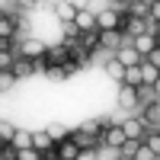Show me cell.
I'll use <instances>...</instances> for the list:
<instances>
[{
	"mask_svg": "<svg viewBox=\"0 0 160 160\" xmlns=\"http://www.w3.org/2000/svg\"><path fill=\"white\" fill-rule=\"evenodd\" d=\"M74 26H77L80 32H93V29H96V13H93V10H87V7H80V13H77Z\"/></svg>",
	"mask_w": 160,
	"mask_h": 160,
	"instance_id": "obj_10",
	"label": "cell"
},
{
	"mask_svg": "<svg viewBox=\"0 0 160 160\" xmlns=\"http://www.w3.org/2000/svg\"><path fill=\"white\" fill-rule=\"evenodd\" d=\"M13 35H16V19H0V38L13 42Z\"/></svg>",
	"mask_w": 160,
	"mask_h": 160,
	"instance_id": "obj_24",
	"label": "cell"
},
{
	"mask_svg": "<svg viewBox=\"0 0 160 160\" xmlns=\"http://www.w3.org/2000/svg\"><path fill=\"white\" fill-rule=\"evenodd\" d=\"M131 45H135V51H138V55H141L144 61H148V58H151V51L157 48V38H154V35H138Z\"/></svg>",
	"mask_w": 160,
	"mask_h": 160,
	"instance_id": "obj_13",
	"label": "cell"
},
{
	"mask_svg": "<svg viewBox=\"0 0 160 160\" xmlns=\"http://www.w3.org/2000/svg\"><path fill=\"white\" fill-rule=\"evenodd\" d=\"M151 10H154V0H135V3H128V16L148 22L151 19Z\"/></svg>",
	"mask_w": 160,
	"mask_h": 160,
	"instance_id": "obj_9",
	"label": "cell"
},
{
	"mask_svg": "<svg viewBox=\"0 0 160 160\" xmlns=\"http://www.w3.org/2000/svg\"><path fill=\"white\" fill-rule=\"evenodd\" d=\"M16 83H19V80H16V74H13V71H0V87H3V93L13 90Z\"/></svg>",
	"mask_w": 160,
	"mask_h": 160,
	"instance_id": "obj_27",
	"label": "cell"
},
{
	"mask_svg": "<svg viewBox=\"0 0 160 160\" xmlns=\"http://www.w3.org/2000/svg\"><path fill=\"white\" fill-rule=\"evenodd\" d=\"M32 148H35V151H42V154H51V151L58 148V144L51 141V135H48V131H32Z\"/></svg>",
	"mask_w": 160,
	"mask_h": 160,
	"instance_id": "obj_11",
	"label": "cell"
},
{
	"mask_svg": "<svg viewBox=\"0 0 160 160\" xmlns=\"http://www.w3.org/2000/svg\"><path fill=\"white\" fill-rule=\"evenodd\" d=\"M77 160H99V148H87V151H80Z\"/></svg>",
	"mask_w": 160,
	"mask_h": 160,
	"instance_id": "obj_30",
	"label": "cell"
},
{
	"mask_svg": "<svg viewBox=\"0 0 160 160\" xmlns=\"http://www.w3.org/2000/svg\"><path fill=\"white\" fill-rule=\"evenodd\" d=\"M45 77H48V83H64L71 74L64 71V68H48V74H45Z\"/></svg>",
	"mask_w": 160,
	"mask_h": 160,
	"instance_id": "obj_25",
	"label": "cell"
},
{
	"mask_svg": "<svg viewBox=\"0 0 160 160\" xmlns=\"http://www.w3.org/2000/svg\"><path fill=\"white\" fill-rule=\"evenodd\" d=\"M48 68H64V64L71 61V48L64 45V42H58V45H48Z\"/></svg>",
	"mask_w": 160,
	"mask_h": 160,
	"instance_id": "obj_4",
	"label": "cell"
},
{
	"mask_svg": "<svg viewBox=\"0 0 160 160\" xmlns=\"http://www.w3.org/2000/svg\"><path fill=\"white\" fill-rule=\"evenodd\" d=\"M115 61L122 64L125 71H128V68H141V64H144V58L135 51V45H122V48L115 51Z\"/></svg>",
	"mask_w": 160,
	"mask_h": 160,
	"instance_id": "obj_5",
	"label": "cell"
},
{
	"mask_svg": "<svg viewBox=\"0 0 160 160\" xmlns=\"http://www.w3.org/2000/svg\"><path fill=\"white\" fill-rule=\"evenodd\" d=\"M122 22H125V13H118L115 7H106L96 13V29L99 32H122Z\"/></svg>",
	"mask_w": 160,
	"mask_h": 160,
	"instance_id": "obj_1",
	"label": "cell"
},
{
	"mask_svg": "<svg viewBox=\"0 0 160 160\" xmlns=\"http://www.w3.org/2000/svg\"><path fill=\"white\" fill-rule=\"evenodd\" d=\"M55 154H58V160H77V157H80V148L68 138V141H61L58 148H55Z\"/></svg>",
	"mask_w": 160,
	"mask_h": 160,
	"instance_id": "obj_14",
	"label": "cell"
},
{
	"mask_svg": "<svg viewBox=\"0 0 160 160\" xmlns=\"http://www.w3.org/2000/svg\"><path fill=\"white\" fill-rule=\"evenodd\" d=\"M45 131L51 135V141H55V144H61V141H68V138H71V128L64 125V122H51Z\"/></svg>",
	"mask_w": 160,
	"mask_h": 160,
	"instance_id": "obj_15",
	"label": "cell"
},
{
	"mask_svg": "<svg viewBox=\"0 0 160 160\" xmlns=\"http://www.w3.org/2000/svg\"><path fill=\"white\" fill-rule=\"evenodd\" d=\"M125 141H128V138H125V131H122V125H118V122H115V125L109 122V125L102 128V138H99V144H106L109 151H122V144H125Z\"/></svg>",
	"mask_w": 160,
	"mask_h": 160,
	"instance_id": "obj_2",
	"label": "cell"
},
{
	"mask_svg": "<svg viewBox=\"0 0 160 160\" xmlns=\"http://www.w3.org/2000/svg\"><path fill=\"white\" fill-rule=\"evenodd\" d=\"M106 74H109V77L115 80V83H122V80H125V68H122V64H118L115 58H112L109 64H106Z\"/></svg>",
	"mask_w": 160,
	"mask_h": 160,
	"instance_id": "obj_22",
	"label": "cell"
},
{
	"mask_svg": "<svg viewBox=\"0 0 160 160\" xmlns=\"http://www.w3.org/2000/svg\"><path fill=\"white\" fill-rule=\"evenodd\" d=\"M144 144H148V148L157 154V160H160V131H148V135H144Z\"/></svg>",
	"mask_w": 160,
	"mask_h": 160,
	"instance_id": "obj_26",
	"label": "cell"
},
{
	"mask_svg": "<svg viewBox=\"0 0 160 160\" xmlns=\"http://www.w3.org/2000/svg\"><path fill=\"white\" fill-rule=\"evenodd\" d=\"M131 160H157V154H154V151L148 148V144H144V141H141V148L135 151V157H131Z\"/></svg>",
	"mask_w": 160,
	"mask_h": 160,
	"instance_id": "obj_29",
	"label": "cell"
},
{
	"mask_svg": "<svg viewBox=\"0 0 160 160\" xmlns=\"http://www.w3.org/2000/svg\"><path fill=\"white\" fill-rule=\"evenodd\" d=\"M77 13H80V3H55V16L61 26H74Z\"/></svg>",
	"mask_w": 160,
	"mask_h": 160,
	"instance_id": "obj_7",
	"label": "cell"
},
{
	"mask_svg": "<svg viewBox=\"0 0 160 160\" xmlns=\"http://www.w3.org/2000/svg\"><path fill=\"white\" fill-rule=\"evenodd\" d=\"M154 93H157V102H160V80H157V83H154Z\"/></svg>",
	"mask_w": 160,
	"mask_h": 160,
	"instance_id": "obj_33",
	"label": "cell"
},
{
	"mask_svg": "<svg viewBox=\"0 0 160 160\" xmlns=\"http://www.w3.org/2000/svg\"><path fill=\"white\" fill-rule=\"evenodd\" d=\"M118 125H122L125 138H131V141H144V135H148V128H144V122L138 115H128L125 122H118Z\"/></svg>",
	"mask_w": 160,
	"mask_h": 160,
	"instance_id": "obj_6",
	"label": "cell"
},
{
	"mask_svg": "<svg viewBox=\"0 0 160 160\" xmlns=\"http://www.w3.org/2000/svg\"><path fill=\"white\" fill-rule=\"evenodd\" d=\"M80 48L93 55V51L99 48V29H93V32H83V35H80Z\"/></svg>",
	"mask_w": 160,
	"mask_h": 160,
	"instance_id": "obj_17",
	"label": "cell"
},
{
	"mask_svg": "<svg viewBox=\"0 0 160 160\" xmlns=\"http://www.w3.org/2000/svg\"><path fill=\"white\" fill-rule=\"evenodd\" d=\"M138 102H141V106H151V102H157V93H154V87L141 83V87H138Z\"/></svg>",
	"mask_w": 160,
	"mask_h": 160,
	"instance_id": "obj_21",
	"label": "cell"
},
{
	"mask_svg": "<svg viewBox=\"0 0 160 160\" xmlns=\"http://www.w3.org/2000/svg\"><path fill=\"white\" fill-rule=\"evenodd\" d=\"M122 83H128V87H135V90H138V87L144 83V80H141V68H128V71H125V80H122Z\"/></svg>",
	"mask_w": 160,
	"mask_h": 160,
	"instance_id": "obj_23",
	"label": "cell"
},
{
	"mask_svg": "<svg viewBox=\"0 0 160 160\" xmlns=\"http://www.w3.org/2000/svg\"><path fill=\"white\" fill-rule=\"evenodd\" d=\"M71 141L77 144L80 151H87V148H99V138H93V135H87L83 128H74V131H71Z\"/></svg>",
	"mask_w": 160,
	"mask_h": 160,
	"instance_id": "obj_12",
	"label": "cell"
},
{
	"mask_svg": "<svg viewBox=\"0 0 160 160\" xmlns=\"http://www.w3.org/2000/svg\"><path fill=\"white\" fill-rule=\"evenodd\" d=\"M148 61H151V64H154V68H160V45H157V48H154V51H151V58H148Z\"/></svg>",
	"mask_w": 160,
	"mask_h": 160,
	"instance_id": "obj_31",
	"label": "cell"
},
{
	"mask_svg": "<svg viewBox=\"0 0 160 160\" xmlns=\"http://www.w3.org/2000/svg\"><path fill=\"white\" fill-rule=\"evenodd\" d=\"M16 55H19V58L35 61V58H45V55H48V45L42 42V38H26V42L16 48Z\"/></svg>",
	"mask_w": 160,
	"mask_h": 160,
	"instance_id": "obj_3",
	"label": "cell"
},
{
	"mask_svg": "<svg viewBox=\"0 0 160 160\" xmlns=\"http://www.w3.org/2000/svg\"><path fill=\"white\" fill-rule=\"evenodd\" d=\"M16 125H13V122H7V118H3V122H0V144H3V148H10V144H13V138H16Z\"/></svg>",
	"mask_w": 160,
	"mask_h": 160,
	"instance_id": "obj_16",
	"label": "cell"
},
{
	"mask_svg": "<svg viewBox=\"0 0 160 160\" xmlns=\"http://www.w3.org/2000/svg\"><path fill=\"white\" fill-rule=\"evenodd\" d=\"M10 148H13V151H26V148H32V131H22V128H19Z\"/></svg>",
	"mask_w": 160,
	"mask_h": 160,
	"instance_id": "obj_20",
	"label": "cell"
},
{
	"mask_svg": "<svg viewBox=\"0 0 160 160\" xmlns=\"http://www.w3.org/2000/svg\"><path fill=\"white\" fill-rule=\"evenodd\" d=\"M151 19L160 22V0H154V10H151Z\"/></svg>",
	"mask_w": 160,
	"mask_h": 160,
	"instance_id": "obj_32",
	"label": "cell"
},
{
	"mask_svg": "<svg viewBox=\"0 0 160 160\" xmlns=\"http://www.w3.org/2000/svg\"><path fill=\"white\" fill-rule=\"evenodd\" d=\"M141 122L148 131H160V102H151V106H144V112H141Z\"/></svg>",
	"mask_w": 160,
	"mask_h": 160,
	"instance_id": "obj_8",
	"label": "cell"
},
{
	"mask_svg": "<svg viewBox=\"0 0 160 160\" xmlns=\"http://www.w3.org/2000/svg\"><path fill=\"white\" fill-rule=\"evenodd\" d=\"M138 148H141V141H131V138H128V141L122 144V151H118V157H122V160L135 157V151H138Z\"/></svg>",
	"mask_w": 160,
	"mask_h": 160,
	"instance_id": "obj_28",
	"label": "cell"
},
{
	"mask_svg": "<svg viewBox=\"0 0 160 160\" xmlns=\"http://www.w3.org/2000/svg\"><path fill=\"white\" fill-rule=\"evenodd\" d=\"M13 74H16V80H26V77H32L35 68H32V61L29 58H19L16 64H13Z\"/></svg>",
	"mask_w": 160,
	"mask_h": 160,
	"instance_id": "obj_18",
	"label": "cell"
},
{
	"mask_svg": "<svg viewBox=\"0 0 160 160\" xmlns=\"http://www.w3.org/2000/svg\"><path fill=\"white\" fill-rule=\"evenodd\" d=\"M141 80H144L148 87H154L157 80H160V68H154L151 61H144V64H141Z\"/></svg>",
	"mask_w": 160,
	"mask_h": 160,
	"instance_id": "obj_19",
	"label": "cell"
}]
</instances>
